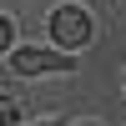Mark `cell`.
Returning a JSON list of instances; mask_svg holds the SVG:
<instances>
[{
  "label": "cell",
  "mask_w": 126,
  "mask_h": 126,
  "mask_svg": "<svg viewBox=\"0 0 126 126\" xmlns=\"http://www.w3.org/2000/svg\"><path fill=\"white\" fill-rule=\"evenodd\" d=\"M50 40L66 46V50H81V46L91 40V15L76 10V5H61L56 15H50Z\"/></svg>",
  "instance_id": "cell-1"
},
{
  "label": "cell",
  "mask_w": 126,
  "mask_h": 126,
  "mask_svg": "<svg viewBox=\"0 0 126 126\" xmlns=\"http://www.w3.org/2000/svg\"><path fill=\"white\" fill-rule=\"evenodd\" d=\"M15 76H46V71H71V56L61 50H15Z\"/></svg>",
  "instance_id": "cell-2"
},
{
  "label": "cell",
  "mask_w": 126,
  "mask_h": 126,
  "mask_svg": "<svg viewBox=\"0 0 126 126\" xmlns=\"http://www.w3.org/2000/svg\"><path fill=\"white\" fill-rule=\"evenodd\" d=\"M10 121H20V106L10 96H0V126H10Z\"/></svg>",
  "instance_id": "cell-3"
},
{
  "label": "cell",
  "mask_w": 126,
  "mask_h": 126,
  "mask_svg": "<svg viewBox=\"0 0 126 126\" xmlns=\"http://www.w3.org/2000/svg\"><path fill=\"white\" fill-rule=\"evenodd\" d=\"M5 46H10V20L0 15V50H5Z\"/></svg>",
  "instance_id": "cell-4"
}]
</instances>
